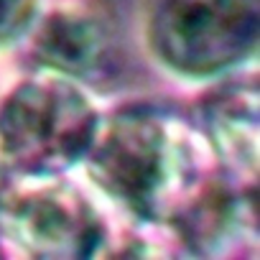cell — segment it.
<instances>
[{"instance_id": "cell-1", "label": "cell", "mask_w": 260, "mask_h": 260, "mask_svg": "<svg viewBox=\"0 0 260 260\" xmlns=\"http://www.w3.org/2000/svg\"><path fill=\"white\" fill-rule=\"evenodd\" d=\"M181 115L136 105L100 117L87 148L94 184L136 219L174 224L224 179L212 171V146Z\"/></svg>"}, {"instance_id": "cell-2", "label": "cell", "mask_w": 260, "mask_h": 260, "mask_svg": "<svg viewBox=\"0 0 260 260\" xmlns=\"http://www.w3.org/2000/svg\"><path fill=\"white\" fill-rule=\"evenodd\" d=\"M97 122V110L69 77L26 79L0 105V158L23 176H56L84 161Z\"/></svg>"}, {"instance_id": "cell-3", "label": "cell", "mask_w": 260, "mask_h": 260, "mask_svg": "<svg viewBox=\"0 0 260 260\" xmlns=\"http://www.w3.org/2000/svg\"><path fill=\"white\" fill-rule=\"evenodd\" d=\"M260 34L257 0H158L151 44L184 77H214L252 56Z\"/></svg>"}, {"instance_id": "cell-4", "label": "cell", "mask_w": 260, "mask_h": 260, "mask_svg": "<svg viewBox=\"0 0 260 260\" xmlns=\"http://www.w3.org/2000/svg\"><path fill=\"white\" fill-rule=\"evenodd\" d=\"M0 230L36 257H92L102 252L105 224L82 191L46 181L34 189H6Z\"/></svg>"}, {"instance_id": "cell-5", "label": "cell", "mask_w": 260, "mask_h": 260, "mask_svg": "<svg viewBox=\"0 0 260 260\" xmlns=\"http://www.w3.org/2000/svg\"><path fill=\"white\" fill-rule=\"evenodd\" d=\"M207 141L224 174L255 176L257 166V89L232 84L207 105Z\"/></svg>"}, {"instance_id": "cell-6", "label": "cell", "mask_w": 260, "mask_h": 260, "mask_svg": "<svg viewBox=\"0 0 260 260\" xmlns=\"http://www.w3.org/2000/svg\"><path fill=\"white\" fill-rule=\"evenodd\" d=\"M36 59L64 77H92L110 59V36L102 21L87 13H51L34 41Z\"/></svg>"}, {"instance_id": "cell-7", "label": "cell", "mask_w": 260, "mask_h": 260, "mask_svg": "<svg viewBox=\"0 0 260 260\" xmlns=\"http://www.w3.org/2000/svg\"><path fill=\"white\" fill-rule=\"evenodd\" d=\"M36 18V0H0V46L21 39Z\"/></svg>"}]
</instances>
